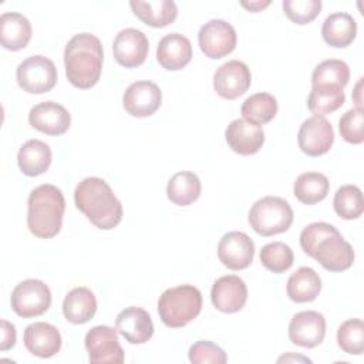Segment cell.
I'll return each mask as SVG.
<instances>
[{
	"label": "cell",
	"mask_w": 364,
	"mask_h": 364,
	"mask_svg": "<svg viewBox=\"0 0 364 364\" xmlns=\"http://www.w3.org/2000/svg\"><path fill=\"white\" fill-rule=\"evenodd\" d=\"M300 246L328 272H343L353 266V246L327 222L307 225L300 233Z\"/></svg>",
	"instance_id": "6da1fadb"
},
{
	"label": "cell",
	"mask_w": 364,
	"mask_h": 364,
	"mask_svg": "<svg viewBox=\"0 0 364 364\" xmlns=\"http://www.w3.org/2000/svg\"><path fill=\"white\" fill-rule=\"evenodd\" d=\"M74 202L77 209L98 229H114L122 219V205L102 178L82 179L75 186Z\"/></svg>",
	"instance_id": "7a4b0ae2"
},
{
	"label": "cell",
	"mask_w": 364,
	"mask_h": 364,
	"mask_svg": "<svg viewBox=\"0 0 364 364\" xmlns=\"http://www.w3.org/2000/svg\"><path fill=\"white\" fill-rule=\"evenodd\" d=\"M102 60L104 51L98 37L90 33L75 34L64 50L67 80L81 90L94 87L101 77Z\"/></svg>",
	"instance_id": "3957f363"
},
{
	"label": "cell",
	"mask_w": 364,
	"mask_h": 364,
	"mask_svg": "<svg viewBox=\"0 0 364 364\" xmlns=\"http://www.w3.org/2000/svg\"><path fill=\"white\" fill-rule=\"evenodd\" d=\"M65 199L54 185L43 183L34 188L27 200V228L40 239L54 237L63 225Z\"/></svg>",
	"instance_id": "277c9868"
},
{
	"label": "cell",
	"mask_w": 364,
	"mask_h": 364,
	"mask_svg": "<svg viewBox=\"0 0 364 364\" xmlns=\"http://www.w3.org/2000/svg\"><path fill=\"white\" fill-rule=\"evenodd\" d=\"M202 310V294L191 284L166 289L158 300V314L162 323L172 328L185 327Z\"/></svg>",
	"instance_id": "5b68a950"
},
{
	"label": "cell",
	"mask_w": 364,
	"mask_h": 364,
	"mask_svg": "<svg viewBox=\"0 0 364 364\" xmlns=\"http://www.w3.org/2000/svg\"><path fill=\"white\" fill-rule=\"evenodd\" d=\"M249 223L260 236L283 233L293 223V209L283 198L264 196L252 205Z\"/></svg>",
	"instance_id": "8992f818"
},
{
	"label": "cell",
	"mask_w": 364,
	"mask_h": 364,
	"mask_svg": "<svg viewBox=\"0 0 364 364\" xmlns=\"http://www.w3.org/2000/svg\"><path fill=\"white\" fill-rule=\"evenodd\" d=\"M16 78L23 91L28 94H44L55 87L57 68L50 58L37 54L18 64Z\"/></svg>",
	"instance_id": "52a82bcc"
},
{
	"label": "cell",
	"mask_w": 364,
	"mask_h": 364,
	"mask_svg": "<svg viewBox=\"0 0 364 364\" xmlns=\"http://www.w3.org/2000/svg\"><path fill=\"white\" fill-rule=\"evenodd\" d=\"M10 303L13 311L23 318L41 316L51 306V291L44 282L27 279L13 289Z\"/></svg>",
	"instance_id": "ba28073f"
},
{
	"label": "cell",
	"mask_w": 364,
	"mask_h": 364,
	"mask_svg": "<svg viewBox=\"0 0 364 364\" xmlns=\"http://www.w3.org/2000/svg\"><path fill=\"white\" fill-rule=\"evenodd\" d=\"M236 31L225 20L213 18L205 23L198 33V43L202 53L212 60L230 54L236 47Z\"/></svg>",
	"instance_id": "9c48e42d"
},
{
	"label": "cell",
	"mask_w": 364,
	"mask_h": 364,
	"mask_svg": "<svg viewBox=\"0 0 364 364\" xmlns=\"http://www.w3.org/2000/svg\"><path fill=\"white\" fill-rule=\"evenodd\" d=\"M85 348L91 364H121L124 350L118 343L117 330L108 326H95L85 334Z\"/></svg>",
	"instance_id": "30bf717a"
},
{
	"label": "cell",
	"mask_w": 364,
	"mask_h": 364,
	"mask_svg": "<svg viewBox=\"0 0 364 364\" xmlns=\"http://www.w3.org/2000/svg\"><path fill=\"white\" fill-rule=\"evenodd\" d=\"M297 142L301 152L309 156L324 155L334 142L333 127L324 117L313 115L300 125Z\"/></svg>",
	"instance_id": "8fae6325"
},
{
	"label": "cell",
	"mask_w": 364,
	"mask_h": 364,
	"mask_svg": "<svg viewBox=\"0 0 364 364\" xmlns=\"http://www.w3.org/2000/svg\"><path fill=\"white\" fill-rule=\"evenodd\" d=\"M252 82L249 67L239 60H230L222 64L213 75V88L218 95L226 100H235L243 95Z\"/></svg>",
	"instance_id": "7c38bea8"
},
{
	"label": "cell",
	"mask_w": 364,
	"mask_h": 364,
	"mask_svg": "<svg viewBox=\"0 0 364 364\" xmlns=\"http://www.w3.org/2000/svg\"><path fill=\"white\" fill-rule=\"evenodd\" d=\"M162 104V91L152 81H135L124 92L125 111L136 118H145L156 112Z\"/></svg>",
	"instance_id": "4fadbf2b"
},
{
	"label": "cell",
	"mask_w": 364,
	"mask_h": 364,
	"mask_svg": "<svg viewBox=\"0 0 364 364\" xmlns=\"http://www.w3.org/2000/svg\"><path fill=\"white\" fill-rule=\"evenodd\" d=\"M149 41L146 36L136 28L121 30L112 43V53L117 63L125 68H134L146 60Z\"/></svg>",
	"instance_id": "5bb4252c"
},
{
	"label": "cell",
	"mask_w": 364,
	"mask_h": 364,
	"mask_svg": "<svg viewBox=\"0 0 364 364\" xmlns=\"http://www.w3.org/2000/svg\"><path fill=\"white\" fill-rule=\"evenodd\" d=\"M255 243L243 232H228L218 245V257L230 270H242L252 264Z\"/></svg>",
	"instance_id": "9a60e30c"
},
{
	"label": "cell",
	"mask_w": 364,
	"mask_h": 364,
	"mask_svg": "<svg viewBox=\"0 0 364 364\" xmlns=\"http://www.w3.org/2000/svg\"><path fill=\"white\" fill-rule=\"evenodd\" d=\"M326 336V318L314 310L296 313L289 324V338L293 344L313 348L318 346Z\"/></svg>",
	"instance_id": "2e32d148"
},
{
	"label": "cell",
	"mask_w": 364,
	"mask_h": 364,
	"mask_svg": "<svg viewBox=\"0 0 364 364\" xmlns=\"http://www.w3.org/2000/svg\"><path fill=\"white\" fill-rule=\"evenodd\" d=\"M30 125L47 135H63L71 125V115L61 104L44 101L34 105L28 112Z\"/></svg>",
	"instance_id": "e0dca14e"
},
{
	"label": "cell",
	"mask_w": 364,
	"mask_h": 364,
	"mask_svg": "<svg viewBox=\"0 0 364 364\" xmlns=\"http://www.w3.org/2000/svg\"><path fill=\"white\" fill-rule=\"evenodd\" d=\"M210 300L216 310L222 313H236L243 309L247 300L246 283L235 274L219 277L210 290Z\"/></svg>",
	"instance_id": "ac0fdd59"
},
{
	"label": "cell",
	"mask_w": 364,
	"mask_h": 364,
	"mask_svg": "<svg viewBox=\"0 0 364 364\" xmlns=\"http://www.w3.org/2000/svg\"><path fill=\"white\" fill-rule=\"evenodd\" d=\"M117 331L131 344H144L154 334V323L146 310L141 307H127L115 318Z\"/></svg>",
	"instance_id": "d6986e66"
},
{
	"label": "cell",
	"mask_w": 364,
	"mask_h": 364,
	"mask_svg": "<svg viewBox=\"0 0 364 364\" xmlns=\"http://www.w3.org/2000/svg\"><path fill=\"white\" fill-rule=\"evenodd\" d=\"M23 341L26 348L40 358L55 355L61 348V334L55 326L46 321H36L26 327Z\"/></svg>",
	"instance_id": "ffe728a7"
},
{
	"label": "cell",
	"mask_w": 364,
	"mask_h": 364,
	"mask_svg": "<svg viewBox=\"0 0 364 364\" xmlns=\"http://www.w3.org/2000/svg\"><path fill=\"white\" fill-rule=\"evenodd\" d=\"M225 138L230 149L239 155H253L264 144L262 127L245 119H233L225 131Z\"/></svg>",
	"instance_id": "44dd1931"
},
{
	"label": "cell",
	"mask_w": 364,
	"mask_h": 364,
	"mask_svg": "<svg viewBox=\"0 0 364 364\" xmlns=\"http://www.w3.org/2000/svg\"><path fill=\"white\" fill-rule=\"evenodd\" d=\"M156 60L165 70H182L192 60V44L189 38L179 33L164 36L156 47Z\"/></svg>",
	"instance_id": "7402d4cb"
},
{
	"label": "cell",
	"mask_w": 364,
	"mask_h": 364,
	"mask_svg": "<svg viewBox=\"0 0 364 364\" xmlns=\"http://www.w3.org/2000/svg\"><path fill=\"white\" fill-rule=\"evenodd\" d=\"M0 38L6 50L18 51L31 38V24L20 13L7 11L0 16Z\"/></svg>",
	"instance_id": "603a6c76"
},
{
	"label": "cell",
	"mask_w": 364,
	"mask_h": 364,
	"mask_svg": "<svg viewBox=\"0 0 364 364\" xmlns=\"http://www.w3.org/2000/svg\"><path fill=\"white\" fill-rule=\"evenodd\" d=\"M357 34V23L348 13H333L326 17L323 27H321V36L323 40L334 47V48H344L350 46Z\"/></svg>",
	"instance_id": "cb8c5ba5"
},
{
	"label": "cell",
	"mask_w": 364,
	"mask_h": 364,
	"mask_svg": "<svg viewBox=\"0 0 364 364\" xmlns=\"http://www.w3.org/2000/svg\"><path fill=\"white\" fill-rule=\"evenodd\" d=\"M51 158V148L46 142L28 139L18 149L17 164L26 176H38L48 169Z\"/></svg>",
	"instance_id": "d4e9b609"
},
{
	"label": "cell",
	"mask_w": 364,
	"mask_h": 364,
	"mask_svg": "<svg viewBox=\"0 0 364 364\" xmlns=\"http://www.w3.org/2000/svg\"><path fill=\"white\" fill-rule=\"evenodd\" d=\"M97 311V299L87 287H75L67 293L63 301V313L67 321L84 324L90 321Z\"/></svg>",
	"instance_id": "484cf974"
},
{
	"label": "cell",
	"mask_w": 364,
	"mask_h": 364,
	"mask_svg": "<svg viewBox=\"0 0 364 364\" xmlns=\"http://www.w3.org/2000/svg\"><path fill=\"white\" fill-rule=\"evenodd\" d=\"M320 290L321 279L318 273L307 266H301L291 273L286 284L287 296L294 303L313 301L320 294Z\"/></svg>",
	"instance_id": "4316f807"
},
{
	"label": "cell",
	"mask_w": 364,
	"mask_h": 364,
	"mask_svg": "<svg viewBox=\"0 0 364 364\" xmlns=\"http://www.w3.org/2000/svg\"><path fill=\"white\" fill-rule=\"evenodd\" d=\"M134 14L146 26L165 27L172 24L178 16V7L171 0L156 1H129Z\"/></svg>",
	"instance_id": "83f0119b"
},
{
	"label": "cell",
	"mask_w": 364,
	"mask_h": 364,
	"mask_svg": "<svg viewBox=\"0 0 364 364\" xmlns=\"http://www.w3.org/2000/svg\"><path fill=\"white\" fill-rule=\"evenodd\" d=\"M202 191L200 181L196 173L189 171L176 172L171 176L166 185L168 199L178 206H188L193 203Z\"/></svg>",
	"instance_id": "f1b7e54d"
},
{
	"label": "cell",
	"mask_w": 364,
	"mask_h": 364,
	"mask_svg": "<svg viewBox=\"0 0 364 364\" xmlns=\"http://www.w3.org/2000/svg\"><path fill=\"white\" fill-rule=\"evenodd\" d=\"M328 188L330 182L326 175L320 172H304L297 176L293 185V193L301 203L314 205L327 196Z\"/></svg>",
	"instance_id": "f546056e"
},
{
	"label": "cell",
	"mask_w": 364,
	"mask_h": 364,
	"mask_svg": "<svg viewBox=\"0 0 364 364\" xmlns=\"http://www.w3.org/2000/svg\"><path fill=\"white\" fill-rule=\"evenodd\" d=\"M346 101V95L338 85H314L307 98V107L314 115H326L337 111Z\"/></svg>",
	"instance_id": "4dcf8cb0"
},
{
	"label": "cell",
	"mask_w": 364,
	"mask_h": 364,
	"mask_svg": "<svg viewBox=\"0 0 364 364\" xmlns=\"http://www.w3.org/2000/svg\"><path fill=\"white\" fill-rule=\"evenodd\" d=\"M240 112L245 121L255 125H263L276 117L277 101L269 92H257L243 101Z\"/></svg>",
	"instance_id": "1f68e13d"
},
{
	"label": "cell",
	"mask_w": 364,
	"mask_h": 364,
	"mask_svg": "<svg viewBox=\"0 0 364 364\" xmlns=\"http://www.w3.org/2000/svg\"><path fill=\"white\" fill-rule=\"evenodd\" d=\"M336 213L347 220L357 219L364 210L361 189L355 185H344L337 189L333 200Z\"/></svg>",
	"instance_id": "d6a6232c"
},
{
	"label": "cell",
	"mask_w": 364,
	"mask_h": 364,
	"mask_svg": "<svg viewBox=\"0 0 364 364\" xmlns=\"http://www.w3.org/2000/svg\"><path fill=\"white\" fill-rule=\"evenodd\" d=\"M350 80V68L343 60L330 58L320 63L311 74V87L314 85H338L344 88Z\"/></svg>",
	"instance_id": "836d02e7"
},
{
	"label": "cell",
	"mask_w": 364,
	"mask_h": 364,
	"mask_svg": "<svg viewBox=\"0 0 364 364\" xmlns=\"http://www.w3.org/2000/svg\"><path fill=\"white\" fill-rule=\"evenodd\" d=\"M260 262L267 270L273 273H283L293 266L294 255L289 245L283 242H272L262 247Z\"/></svg>",
	"instance_id": "e575fe53"
},
{
	"label": "cell",
	"mask_w": 364,
	"mask_h": 364,
	"mask_svg": "<svg viewBox=\"0 0 364 364\" xmlns=\"http://www.w3.org/2000/svg\"><path fill=\"white\" fill-rule=\"evenodd\" d=\"M338 347L347 353L360 355L364 351V323L360 318H350L341 323L337 330Z\"/></svg>",
	"instance_id": "d590c367"
},
{
	"label": "cell",
	"mask_w": 364,
	"mask_h": 364,
	"mask_svg": "<svg viewBox=\"0 0 364 364\" xmlns=\"http://www.w3.org/2000/svg\"><path fill=\"white\" fill-rule=\"evenodd\" d=\"M283 10L294 24H309L320 14L321 0H284Z\"/></svg>",
	"instance_id": "8d00e7d4"
},
{
	"label": "cell",
	"mask_w": 364,
	"mask_h": 364,
	"mask_svg": "<svg viewBox=\"0 0 364 364\" xmlns=\"http://www.w3.org/2000/svg\"><path fill=\"white\" fill-rule=\"evenodd\" d=\"M364 114L361 108H351L344 112L338 121V129L344 141L348 144H363L364 141Z\"/></svg>",
	"instance_id": "74e56055"
},
{
	"label": "cell",
	"mask_w": 364,
	"mask_h": 364,
	"mask_svg": "<svg viewBox=\"0 0 364 364\" xmlns=\"http://www.w3.org/2000/svg\"><path fill=\"white\" fill-rule=\"evenodd\" d=\"M188 357L189 361L193 364H225L228 361L226 353L209 340H199L192 344Z\"/></svg>",
	"instance_id": "f35d334b"
},
{
	"label": "cell",
	"mask_w": 364,
	"mask_h": 364,
	"mask_svg": "<svg viewBox=\"0 0 364 364\" xmlns=\"http://www.w3.org/2000/svg\"><path fill=\"white\" fill-rule=\"evenodd\" d=\"M16 344V327L7 320H1V343L0 350L7 351Z\"/></svg>",
	"instance_id": "ab89813d"
},
{
	"label": "cell",
	"mask_w": 364,
	"mask_h": 364,
	"mask_svg": "<svg viewBox=\"0 0 364 364\" xmlns=\"http://www.w3.org/2000/svg\"><path fill=\"white\" fill-rule=\"evenodd\" d=\"M269 4H270L269 0H266V1H260V0H259V1H240V6H243L245 9L253 11V13L263 10V9L267 7Z\"/></svg>",
	"instance_id": "60d3db41"
},
{
	"label": "cell",
	"mask_w": 364,
	"mask_h": 364,
	"mask_svg": "<svg viewBox=\"0 0 364 364\" xmlns=\"http://www.w3.org/2000/svg\"><path fill=\"white\" fill-rule=\"evenodd\" d=\"M361 87H363V78L358 80V82L355 85V90H354V95H353V100L355 102V108H361Z\"/></svg>",
	"instance_id": "b9f144b4"
}]
</instances>
